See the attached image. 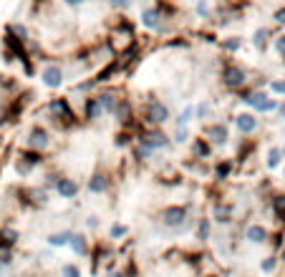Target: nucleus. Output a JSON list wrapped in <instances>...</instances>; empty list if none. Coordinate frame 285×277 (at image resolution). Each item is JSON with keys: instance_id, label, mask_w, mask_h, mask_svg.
Wrapping results in <instances>:
<instances>
[{"instance_id": "nucleus-1", "label": "nucleus", "mask_w": 285, "mask_h": 277, "mask_svg": "<svg viewBox=\"0 0 285 277\" xmlns=\"http://www.w3.org/2000/svg\"><path fill=\"white\" fill-rule=\"evenodd\" d=\"M43 113H46V119L58 129V131H71L81 126V113H76V109L71 106V98L68 96H53L48 98V104L43 106Z\"/></svg>"}, {"instance_id": "nucleus-2", "label": "nucleus", "mask_w": 285, "mask_h": 277, "mask_svg": "<svg viewBox=\"0 0 285 277\" xmlns=\"http://www.w3.org/2000/svg\"><path fill=\"white\" fill-rule=\"evenodd\" d=\"M217 81H220V86L224 91H230L235 96L240 89L250 86V71H247V66H243V63H237V61L224 55V61L220 63V71H217Z\"/></svg>"}, {"instance_id": "nucleus-3", "label": "nucleus", "mask_w": 285, "mask_h": 277, "mask_svg": "<svg viewBox=\"0 0 285 277\" xmlns=\"http://www.w3.org/2000/svg\"><path fill=\"white\" fill-rule=\"evenodd\" d=\"M137 109H139L142 126H167L172 121V111H169V106L164 104L162 98L146 96L144 101H139V104H137Z\"/></svg>"}, {"instance_id": "nucleus-4", "label": "nucleus", "mask_w": 285, "mask_h": 277, "mask_svg": "<svg viewBox=\"0 0 285 277\" xmlns=\"http://www.w3.org/2000/svg\"><path fill=\"white\" fill-rule=\"evenodd\" d=\"M137 144L144 147V149H149V151L159 154V151L172 149L174 141H172V134L164 131V126H142V131L137 134Z\"/></svg>"}, {"instance_id": "nucleus-5", "label": "nucleus", "mask_w": 285, "mask_h": 277, "mask_svg": "<svg viewBox=\"0 0 285 277\" xmlns=\"http://www.w3.org/2000/svg\"><path fill=\"white\" fill-rule=\"evenodd\" d=\"M187 220H189V207L187 204H167V207L159 212V222L172 232L184 229Z\"/></svg>"}, {"instance_id": "nucleus-6", "label": "nucleus", "mask_w": 285, "mask_h": 277, "mask_svg": "<svg viewBox=\"0 0 285 277\" xmlns=\"http://www.w3.org/2000/svg\"><path fill=\"white\" fill-rule=\"evenodd\" d=\"M200 134L212 144L215 149L217 147H227L230 144V124L227 121H207V124H202Z\"/></svg>"}, {"instance_id": "nucleus-7", "label": "nucleus", "mask_w": 285, "mask_h": 277, "mask_svg": "<svg viewBox=\"0 0 285 277\" xmlns=\"http://www.w3.org/2000/svg\"><path fill=\"white\" fill-rule=\"evenodd\" d=\"M66 68L58 63V61H48L46 66H43L41 71V83L46 86L48 91H58V89H63V83H66Z\"/></svg>"}, {"instance_id": "nucleus-8", "label": "nucleus", "mask_w": 285, "mask_h": 277, "mask_svg": "<svg viewBox=\"0 0 285 277\" xmlns=\"http://www.w3.org/2000/svg\"><path fill=\"white\" fill-rule=\"evenodd\" d=\"M278 104H280V101L270 93L267 89H255L245 106H250L255 113H275L278 111Z\"/></svg>"}, {"instance_id": "nucleus-9", "label": "nucleus", "mask_w": 285, "mask_h": 277, "mask_svg": "<svg viewBox=\"0 0 285 277\" xmlns=\"http://www.w3.org/2000/svg\"><path fill=\"white\" fill-rule=\"evenodd\" d=\"M43 162H46V154L43 151H36V149H20L18 156H16V171L20 174V177H28L33 169H38Z\"/></svg>"}, {"instance_id": "nucleus-10", "label": "nucleus", "mask_w": 285, "mask_h": 277, "mask_svg": "<svg viewBox=\"0 0 285 277\" xmlns=\"http://www.w3.org/2000/svg\"><path fill=\"white\" fill-rule=\"evenodd\" d=\"M124 91L119 89V86L109 83V86H101V89L96 91V98H99V106L103 111V116H114L116 106H119V101H122Z\"/></svg>"}, {"instance_id": "nucleus-11", "label": "nucleus", "mask_w": 285, "mask_h": 277, "mask_svg": "<svg viewBox=\"0 0 285 277\" xmlns=\"http://www.w3.org/2000/svg\"><path fill=\"white\" fill-rule=\"evenodd\" d=\"M51 144H53L51 131H48L46 126H43V124H33V126H31V131H28V136H25V147L46 154V151L51 149Z\"/></svg>"}, {"instance_id": "nucleus-12", "label": "nucleus", "mask_w": 285, "mask_h": 277, "mask_svg": "<svg viewBox=\"0 0 285 277\" xmlns=\"http://www.w3.org/2000/svg\"><path fill=\"white\" fill-rule=\"evenodd\" d=\"M232 124H235L240 136H255L260 131V119H258V113H255V111H240V113H235Z\"/></svg>"}, {"instance_id": "nucleus-13", "label": "nucleus", "mask_w": 285, "mask_h": 277, "mask_svg": "<svg viewBox=\"0 0 285 277\" xmlns=\"http://www.w3.org/2000/svg\"><path fill=\"white\" fill-rule=\"evenodd\" d=\"M280 33H283V31H280L278 25H273V28H255L250 43H252V48L258 51V53H265L267 46H270V40H273L275 36H280Z\"/></svg>"}, {"instance_id": "nucleus-14", "label": "nucleus", "mask_w": 285, "mask_h": 277, "mask_svg": "<svg viewBox=\"0 0 285 277\" xmlns=\"http://www.w3.org/2000/svg\"><path fill=\"white\" fill-rule=\"evenodd\" d=\"M86 189H88L91 194H106L109 189H111V174H109L106 169H96L91 177H88Z\"/></svg>"}, {"instance_id": "nucleus-15", "label": "nucleus", "mask_w": 285, "mask_h": 277, "mask_svg": "<svg viewBox=\"0 0 285 277\" xmlns=\"http://www.w3.org/2000/svg\"><path fill=\"white\" fill-rule=\"evenodd\" d=\"M101 116H103V111H101V106H99L96 93L83 96V101H81V121H83V124H94V121L101 119Z\"/></svg>"}, {"instance_id": "nucleus-16", "label": "nucleus", "mask_w": 285, "mask_h": 277, "mask_svg": "<svg viewBox=\"0 0 285 277\" xmlns=\"http://www.w3.org/2000/svg\"><path fill=\"white\" fill-rule=\"evenodd\" d=\"M212 220H215L217 224H222V227H230V224L235 222V204L217 199V202L212 204Z\"/></svg>"}, {"instance_id": "nucleus-17", "label": "nucleus", "mask_w": 285, "mask_h": 277, "mask_svg": "<svg viewBox=\"0 0 285 277\" xmlns=\"http://www.w3.org/2000/svg\"><path fill=\"white\" fill-rule=\"evenodd\" d=\"M243 46H245V40H243V36H237V33L222 36L220 43H217L220 53H222V55H227V58H235L240 51H243Z\"/></svg>"}, {"instance_id": "nucleus-18", "label": "nucleus", "mask_w": 285, "mask_h": 277, "mask_svg": "<svg viewBox=\"0 0 285 277\" xmlns=\"http://www.w3.org/2000/svg\"><path fill=\"white\" fill-rule=\"evenodd\" d=\"M189 144H192V159H197V162H209V159L215 156V147H212V144H209L202 134L194 136Z\"/></svg>"}, {"instance_id": "nucleus-19", "label": "nucleus", "mask_w": 285, "mask_h": 277, "mask_svg": "<svg viewBox=\"0 0 285 277\" xmlns=\"http://www.w3.org/2000/svg\"><path fill=\"white\" fill-rule=\"evenodd\" d=\"M235 169H237V162H235V159H220V162L212 164V179H215L217 184L227 182L232 174H235Z\"/></svg>"}, {"instance_id": "nucleus-20", "label": "nucleus", "mask_w": 285, "mask_h": 277, "mask_svg": "<svg viewBox=\"0 0 285 277\" xmlns=\"http://www.w3.org/2000/svg\"><path fill=\"white\" fill-rule=\"evenodd\" d=\"M270 237H273V235H270V229H267L265 224H260V222L245 227V240H247L250 244H267Z\"/></svg>"}, {"instance_id": "nucleus-21", "label": "nucleus", "mask_w": 285, "mask_h": 277, "mask_svg": "<svg viewBox=\"0 0 285 277\" xmlns=\"http://www.w3.org/2000/svg\"><path fill=\"white\" fill-rule=\"evenodd\" d=\"M53 192H56L58 197H61V199L71 202V199H76V197H79L81 186H79V182H76V179H71V177H61V182L56 184Z\"/></svg>"}, {"instance_id": "nucleus-22", "label": "nucleus", "mask_w": 285, "mask_h": 277, "mask_svg": "<svg viewBox=\"0 0 285 277\" xmlns=\"http://www.w3.org/2000/svg\"><path fill=\"white\" fill-rule=\"evenodd\" d=\"M270 214L275 217L280 227H285V192H275L270 197Z\"/></svg>"}, {"instance_id": "nucleus-23", "label": "nucleus", "mask_w": 285, "mask_h": 277, "mask_svg": "<svg viewBox=\"0 0 285 277\" xmlns=\"http://www.w3.org/2000/svg\"><path fill=\"white\" fill-rule=\"evenodd\" d=\"M71 252L76 255V257H88L91 255V247H88V237L83 235V232H73V237H71Z\"/></svg>"}, {"instance_id": "nucleus-24", "label": "nucleus", "mask_w": 285, "mask_h": 277, "mask_svg": "<svg viewBox=\"0 0 285 277\" xmlns=\"http://www.w3.org/2000/svg\"><path fill=\"white\" fill-rule=\"evenodd\" d=\"M137 144V131H129V129H119L114 134V147L116 149H131Z\"/></svg>"}, {"instance_id": "nucleus-25", "label": "nucleus", "mask_w": 285, "mask_h": 277, "mask_svg": "<svg viewBox=\"0 0 285 277\" xmlns=\"http://www.w3.org/2000/svg\"><path fill=\"white\" fill-rule=\"evenodd\" d=\"M194 116H197L200 124L212 121V119H215V104H212V101H207V98H202L200 104L194 106Z\"/></svg>"}, {"instance_id": "nucleus-26", "label": "nucleus", "mask_w": 285, "mask_h": 277, "mask_svg": "<svg viewBox=\"0 0 285 277\" xmlns=\"http://www.w3.org/2000/svg\"><path fill=\"white\" fill-rule=\"evenodd\" d=\"M194 16H197L202 23H209L215 18V8L209 0H194Z\"/></svg>"}, {"instance_id": "nucleus-27", "label": "nucleus", "mask_w": 285, "mask_h": 277, "mask_svg": "<svg viewBox=\"0 0 285 277\" xmlns=\"http://www.w3.org/2000/svg\"><path fill=\"white\" fill-rule=\"evenodd\" d=\"M71 237H73V229H61V232H51V235L46 237V242L51 247H68Z\"/></svg>"}, {"instance_id": "nucleus-28", "label": "nucleus", "mask_w": 285, "mask_h": 277, "mask_svg": "<svg viewBox=\"0 0 285 277\" xmlns=\"http://www.w3.org/2000/svg\"><path fill=\"white\" fill-rule=\"evenodd\" d=\"M283 149L280 147H270L267 149V154H265V166L270 169V171H275V169H280L283 166Z\"/></svg>"}, {"instance_id": "nucleus-29", "label": "nucleus", "mask_w": 285, "mask_h": 277, "mask_svg": "<svg viewBox=\"0 0 285 277\" xmlns=\"http://www.w3.org/2000/svg\"><path fill=\"white\" fill-rule=\"evenodd\" d=\"M154 5H157V8L162 10V16L167 18L169 23H172V20H174V18L179 16V5H177V3H172V0H157Z\"/></svg>"}, {"instance_id": "nucleus-30", "label": "nucleus", "mask_w": 285, "mask_h": 277, "mask_svg": "<svg viewBox=\"0 0 285 277\" xmlns=\"http://www.w3.org/2000/svg\"><path fill=\"white\" fill-rule=\"evenodd\" d=\"M18 240H20V232H18L16 227H3V229H0V242H3V244L16 247Z\"/></svg>"}, {"instance_id": "nucleus-31", "label": "nucleus", "mask_w": 285, "mask_h": 277, "mask_svg": "<svg viewBox=\"0 0 285 277\" xmlns=\"http://www.w3.org/2000/svg\"><path fill=\"white\" fill-rule=\"evenodd\" d=\"M189 38L187 36H179V33H174V36H169L167 40H162V48H189Z\"/></svg>"}, {"instance_id": "nucleus-32", "label": "nucleus", "mask_w": 285, "mask_h": 277, "mask_svg": "<svg viewBox=\"0 0 285 277\" xmlns=\"http://www.w3.org/2000/svg\"><path fill=\"white\" fill-rule=\"evenodd\" d=\"M209 237H212V220H209V217H202V220L197 222V240L207 242Z\"/></svg>"}, {"instance_id": "nucleus-33", "label": "nucleus", "mask_w": 285, "mask_h": 277, "mask_svg": "<svg viewBox=\"0 0 285 277\" xmlns=\"http://www.w3.org/2000/svg\"><path fill=\"white\" fill-rule=\"evenodd\" d=\"M194 119H197V116H194V106L189 104V106H184L182 111H179V113H177V119H174V124H177V126H189V124H192Z\"/></svg>"}, {"instance_id": "nucleus-34", "label": "nucleus", "mask_w": 285, "mask_h": 277, "mask_svg": "<svg viewBox=\"0 0 285 277\" xmlns=\"http://www.w3.org/2000/svg\"><path fill=\"white\" fill-rule=\"evenodd\" d=\"M172 141H174V144H189V141H192L189 126H177V129L172 131Z\"/></svg>"}, {"instance_id": "nucleus-35", "label": "nucleus", "mask_w": 285, "mask_h": 277, "mask_svg": "<svg viewBox=\"0 0 285 277\" xmlns=\"http://www.w3.org/2000/svg\"><path fill=\"white\" fill-rule=\"evenodd\" d=\"M5 28H8V31H13V33H16L18 38H23L25 43L31 40V38H33V36H31V28H28L25 23H8Z\"/></svg>"}, {"instance_id": "nucleus-36", "label": "nucleus", "mask_w": 285, "mask_h": 277, "mask_svg": "<svg viewBox=\"0 0 285 277\" xmlns=\"http://www.w3.org/2000/svg\"><path fill=\"white\" fill-rule=\"evenodd\" d=\"M126 235H129V227H126V224H122V222L111 224V229H109V240H111V242H122Z\"/></svg>"}, {"instance_id": "nucleus-37", "label": "nucleus", "mask_w": 285, "mask_h": 277, "mask_svg": "<svg viewBox=\"0 0 285 277\" xmlns=\"http://www.w3.org/2000/svg\"><path fill=\"white\" fill-rule=\"evenodd\" d=\"M267 91L275 98H285V78H273L267 83Z\"/></svg>"}, {"instance_id": "nucleus-38", "label": "nucleus", "mask_w": 285, "mask_h": 277, "mask_svg": "<svg viewBox=\"0 0 285 277\" xmlns=\"http://www.w3.org/2000/svg\"><path fill=\"white\" fill-rule=\"evenodd\" d=\"M278 262H280V257H278V252H273V255H267V257L260 262V270H263L265 275H270V272H275Z\"/></svg>"}, {"instance_id": "nucleus-39", "label": "nucleus", "mask_w": 285, "mask_h": 277, "mask_svg": "<svg viewBox=\"0 0 285 277\" xmlns=\"http://www.w3.org/2000/svg\"><path fill=\"white\" fill-rule=\"evenodd\" d=\"M58 277H81V267L73 265V262H63L61 270H58Z\"/></svg>"}, {"instance_id": "nucleus-40", "label": "nucleus", "mask_w": 285, "mask_h": 277, "mask_svg": "<svg viewBox=\"0 0 285 277\" xmlns=\"http://www.w3.org/2000/svg\"><path fill=\"white\" fill-rule=\"evenodd\" d=\"M109 3V8L114 10V13H126L131 5H134V0H106Z\"/></svg>"}, {"instance_id": "nucleus-41", "label": "nucleus", "mask_w": 285, "mask_h": 277, "mask_svg": "<svg viewBox=\"0 0 285 277\" xmlns=\"http://www.w3.org/2000/svg\"><path fill=\"white\" fill-rule=\"evenodd\" d=\"M0 89H5V91H18V81L8 76V74H0Z\"/></svg>"}, {"instance_id": "nucleus-42", "label": "nucleus", "mask_w": 285, "mask_h": 277, "mask_svg": "<svg viewBox=\"0 0 285 277\" xmlns=\"http://www.w3.org/2000/svg\"><path fill=\"white\" fill-rule=\"evenodd\" d=\"M273 23L280 28V31L285 28V3H283V5H278V8L273 10Z\"/></svg>"}, {"instance_id": "nucleus-43", "label": "nucleus", "mask_w": 285, "mask_h": 277, "mask_svg": "<svg viewBox=\"0 0 285 277\" xmlns=\"http://www.w3.org/2000/svg\"><path fill=\"white\" fill-rule=\"evenodd\" d=\"M273 48L278 51V55H280V58L285 55V33H280V36H275V38H273Z\"/></svg>"}, {"instance_id": "nucleus-44", "label": "nucleus", "mask_w": 285, "mask_h": 277, "mask_svg": "<svg viewBox=\"0 0 285 277\" xmlns=\"http://www.w3.org/2000/svg\"><path fill=\"white\" fill-rule=\"evenodd\" d=\"M61 3L66 5V8H73V10H79V8H83L88 0H61Z\"/></svg>"}, {"instance_id": "nucleus-45", "label": "nucleus", "mask_w": 285, "mask_h": 277, "mask_svg": "<svg viewBox=\"0 0 285 277\" xmlns=\"http://www.w3.org/2000/svg\"><path fill=\"white\" fill-rule=\"evenodd\" d=\"M275 113H278V119H280V121H285V98L278 104V111H275Z\"/></svg>"}, {"instance_id": "nucleus-46", "label": "nucleus", "mask_w": 285, "mask_h": 277, "mask_svg": "<svg viewBox=\"0 0 285 277\" xmlns=\"http://www.w3.org/2000/svg\"><path fill=\"white\" fill-rule=\"evenodd\" d=\"M33 5H36V10H38V8H43V5H48V0H33Z\"/></svg>"}, {"instance_id": "nucleus-47", "label": "nucleus", "mask_w": 285, "mask_h": 277, "mask_svg": "<svg viewBox=\"0 0 285 277\" xmlns=\"http://www.w3.org/2000/svg\"><path fill=\"white\" fill-rule=\"evenodd\" d=\"M278 257H280V259H283V262H285V244H283V250H280V252H278Z\"/></svg>"}, {"instance_id": "nucleus-48", "label": "nucleus", "mask_w": 285, "mask_h": 277, "mask_svg": "<svg viewBox=\"0 0 285 277\" xmlns=\"http://www.w3.org/2000/svg\"><path fill=\"white\" fill-rule=\"evenodd\" d=\"M3 267H5V265H3V262H0V275H3Z\"/></svg>"}, {"instance_id": "nucleus-49", "label": "nucleus", "mask_w": 285, "mask_h": 277, "mask_svg": "<svg viewBox=\"0 0 285 277\" xmlns=\"http://www.w3.org/2000/svg\"><path fill=\"white\" fill-rule=\"evenodd\" d=\"M280 149H283V159H285V144H283V147H280Z\"/></svg>"}, {"instance_id": "nucleus-50", "label": "nucleus", "mask_w": 285, "mask_h": 277, "mask_svg": "<svg viewBox=\"0 0 285 277\" xmlns=\"http://www.w3.org/2000/svg\"><path fill=\"white\" fill-rule=\"evenodd\" d=\"M283 182H285V166H283Z\"/></svg>"}, {"instance_id": "nucleus-51", "label": "nucleus", "mask_w": 285, "mask_h": 277, "mask_svg": "<svg viewBox=\"0 0 285 277\" xmlns=\"http://www.w3.org/2000/svg\"><path fill=\"white\" fill-rule=\"evenodd\" d=\"M283 66H285V55H283Z\"/></svg>"}]
</instances>
